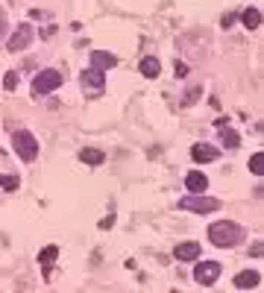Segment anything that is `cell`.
<instances>
[{"instance_id":"cell-4","label":"cell","mask_w":264,"mask_h":293,"mask_svg":"<svg viewBox=\"0 0 264 293\" xmlns=\"http://www.w3.org/2000/svg\"><path fill=\"white\" fill-rule=\"evenodd\" d=\"M59 85H62V73L47 68V70H41L36 79H33V91H36L38 97H44V94H53Z\"/></svg>"},{"instance_id":"cell-16","label":"cell","mask_w":264,"mask_h":293,"mask_svg":"<svg viewBox=\"0 0 264 293\" xmlns=\"http://www.w3.org/2000/svg\"><path fill=\"white\" fill-rule=\"evenodd\" d=\"M244 26H247V30H258V26H261V12L247 9L244 12Z\"/></svg>"},{"instance_id":"cell-24","label":"cell","mask_w":264,"mask_h":293,"mask_svg":"<svg viewBox=\"0 0 264 293\" xmlns=\"http://www.w3.org/2000/svg\"><path fill=\"white\" fill-rule=\"evenodd\" d=\"M197 97H200V91H197V88H194V91H188V94H185V103H194V100H197Z\"/></svg>"},{"instance_id":"cell-6","label":"cell","mask_w":264,"mask_h":293,"mask_svg":"<svg viewBox=\"0 0 264 293\" xmlns=\"http://www.w3.org/2000/svg\"><path fill=\"white\" fill-rule=\"evenodd\" d=\"M194 279L200 281V284H215L220 279V264L217 261H200L197 270H194Z\"/></svg>"},{"instance_id":"cell-11","label":"cell","mask_w":264,"mask_h":293,"mask_svg":"<svg viewBox=\"0 0 264 293\" xmlns=\"http://www.w3.org/2000/svg\"><path fill=\"white\" fill-rule=\"evenodd\" d=\"M261 281V276L255 273V270H244V273H238L235 276V287H241V290H250V287H255Z\"/></svg>"},{"instance_id":"cell-14","label":"cell","mask_w":264,"mask_h":293,"mask_svg":"<svg viewBox=\"0 0 264 293\" xmlns=\"http://www.w3.org/2000/svg\"><path fill=\"white\" fill-rule=\"evenodd\" d=\"M59 258V246H44L41 252H38V261H41V267H53V261Z\"/></svg>"},{"instance_id":"cell-7","label":"cell","mask_w":264,"mask_h":293,"mask_svg":"<svg viewBox=\"0 0 264 293\" xmlns=\"http://www.w3.org/2000/svg\"><path fill=\"white\" fill-rule=\"evenodd\" d=\"M33 38H36L33 26H30V23H21V26L12 33V38H9V50H12V53H18V50H27V47L33 44Z\"/></svg>"},{"instance_id":"cell-5","label":"cell","mask_w":264,"mask_h":293,"mask_svg":"<svg viewBox=\"0 0 264 293\" xmlns=\"http://www.w3.org/2000/svg\"><path fill=\"white\" fill-rule=\"evenodd\" d=\"M80 82H83V88H85V94H88V97H100V94H103V88H106V76H103V70H97V68L83 70Z\"/></svg>"},{"instance_id":"cell-15","label":"cell","mask_w":264,"mask_h":293,"mask_svg":"<svg viewBox=\"0 0 264 293\" xmlns=\"http://www.w3.org/2000/svg\"><path fill=\"white\" fill-rule=\"evenodd\" d=\"M80 158H83L85 164H91V167H97V164H103V158H106V155H103L100 150H91V147H85V150L80 152Z\"/></svg>"},{"instance_id":"cell-26","label":"cell","mask_w":264,"mask_h":293,"mask_svg":"<svg viewBox=\"0 0 264 293\" xmlns=\"http://www.w3.org/2000/svg\"><path fill=\"white\" fill-rule=\"evenodd\" d=\"M56 33V26H53V23H50V26H44V30H41V35H44V38H50V35Z\"/></svg>"},{"instance_id":"cell-10","label":"cell","mask_w":264,"mask_h":293,"mask_svg":"<svg viewBox=\"0 0 264 293\" xmlns=\"http://www.w3.org/2000/svg\"><path fill=\"white\" fill-rule=\"evenodd\" d=\"M115 65H118V59L112 56V53H106V50H94L91 53V68L106 70V68H115Z\"/></svg>"},{"instance_id":"cell-27","label":"cell","mask_w":264,"mask_h":293,"mask_svg":"<svg viewBox=\"0 0 264 293\" xmlns=\"http://www.w3.org/2000/svg\"><path fill=\"white\" fill-rule=\"evenodd\" d=\"M112 223H115V217H112V214H109V217H106V220H103V223H100V229H109V226H112Z\"/></svg>"},{"instance_id":"cell-20","label":"cell","mask_w":264,"mask_h":293,"mask_svg":"<svg viewBox=\"0 0 264 293\" xmlns=\"http://www.w3.org/2000/svg\"><path fill=\"white\" fill-rule=\"evenodd\" d=\"M235 18H238V15H235V12H226V15H223V18H220V26H223V30H229V26H232V23H235Z\"/></svg>"},{"instance_id":"cell-18","label":"cell","mask_w":264,"mask_h":293,"mask_svg":"<svg viewBox=\"0 0 264 293\" xmlns=\"http://www.w3.org/2000/svg\"><path fill=\"white\" fill-rule=\"evenodd\" d=\"M250 170H252L255 176L264 173V152H255V155L250 158Z\"/></svg>"},{"instance_id":"cell-12","label":"cell","mask_w":264,"mask_h":293,"mask_svg":"<svg viewBox=\"0 0 264 293\" xmlns=\"http://www.w3.org/2000/svg\"><path fill=\"white\" fill-rule=\"evenodd\" d=\"M185 185H188V191H191V194H203L205 188H208V179H205L203 173H197V170H194V173L185 176Z\"/></svg>"},{"instance_id":"cell-2","label":"cell","mask_w":264,"mask_h":293,"mask_svg":"<svg viewBox=\"0 0 264 293\" xmlns=\"http://www.w3.org/2000/svg\"><path fill=\"white\" fill-rule=\"evenodd\" d=\"M12 144H15V152L24 158V162H36V155H38V144L36 138L27 132V129H18L12 135Z\"/></svg>"},{"instance_id":"cell-17","label":"cell","mask_w":264,"mask_h":293,"mask_svg":"<svg viewBox=\"0 0 264 293\" xmlns=\"http://www.w3.org/2000/svg\"><path fill=\"white\" fill-rule=\"evenodd\" d=\"M223 132H220V141H223V147H229V150H235L241 144V138H238V132L235 129H226V126H220Z\"/></svg>"},{"instance_id":"cell-22","label":"cell","mask_w":264,"mask_h":293,"mask_svg":"<svg viewBox=\"0 0 264 293\" xmlns=\"http://www.w3.org/2000/svg\"><path fill=\"white\" fill-rule=\"evenodd\" d=\"M176 76H188V65L185 62H176Z\"/></svg>"},{"instance_id":"cell-3","label":"cell","mask_w":264,"mask_h":293,"mask_svg":"<svg viewBox=\"0 0 264 293\" xmlns=\"http://www.w3.org/2000/svg\"><path fill=\"white\" fill-rule=\"evenodd\" d=\"M179 208L194 211V214H212V211L220 208V202L212 197H200V194H188L185 199H179Z\"/></svg>"},{"instance_id":"cell-1","label":"cell","mask_w":264,"mask_h":293,"mask_svg":"<svg viewBox=\"0 0 264 293\" xmlns=\"http://www.w3.org/2000/svg\"><path fill=\"white\" fill-rule=\"evenodd\" d=\"M208 241L215 246H235L238 241H244V229H241L238 223H232V220H220L215 223V226H208Z\"/></svg>"},{"instance_id":"cell-23","label":"cell","mask_w":264,"mask_h":293,"mask_svg":"<svg viewBox=\"0 0 264 293\" xmlns=\"http://www.w3.org/2000/svg\"><path fill=\"white\" fill-rule=\"evenodd\" d=\"M6 26H9V21H6V15L0 12V38H3V33H6Z\"/></svg>"},{"instance_id":"cell-8","label":"cell","mask_w":264,"mask_h":293,"mask_svg":"<svg viewBox=\"0 0 264 293\" xmlns=\"http://www.w3.org/2000/svg\"><path fill=\"white\" fill-rule=\"evenodd\" d=\"M191 158L197 164H208V162H215V158H220V152H217L212 144H194V147H191Z\"/></svg>"},{"instance_id":"cell-19","label":"cell","mask_w":264,"mask_h":293,"mask_svg":"<svg viewBox=\"0 0 264 293\" xmlns=\"http://www.w3.org/2000/svg\"><path fill=\"white\" fill-rule=\"evenodd\" d=\"M18 182H21V179H18V176H12V173L0 176V188H6V191H15V188H18Z\"/></svg>"},{"instance_id":"cell-13","label":"cell","mask_w":264,"mask_h":293,"mask_svg":"<svg viewBox=\"0 0 264 293\" xmlns=\"http://www.w3.org/2000/svg\"><path fill=\"white\" fill-rule=\"evenodd\" d=\"M141 73H144L147 79H156L159 73H162V65H159V59H153V56L141 59Z\"/></svg>"},{"instance_id":"cell-9","label":"cell","mask_w":264,"mask_h":293,"mask_svg":"<svg viewBox=\"0 0 264 293\" xmlns=\"http://www.w3.org/2000/svg\"><path fill=\"white\" fill-rule=\"evenodd\" d=\"M173 255H176V261H197V258H200V244H194V241L179 244L173 249Z\"/></svg>"},{"instance_id":"cell-21","label":"cell","mask_w":264,"mask_h":293,"mask_svg":"<svg viewBox=\"0 0 264 293\" xmlns=\"http://www.w3.org/2000/svg\"><path fill=\"white\" fill-rule=\"evenodd\" d=\"M3 85H6V88H15V85H18V73H15V70H9V73L3 76Z\"/></svg>"},{"instance_id":"cell-25","label":"cell","mask_w":264,"mask_h":293,"mask_svg":"<svg viewBox=\"0 0 264 293\" xmlns=\"http://www.w3.org/2000/svg\"><path fill=\"white\" fill-rule=\"evenodd\" d=\"M250 255H252V258H258V255H261V244H252V249H250Z\"/></svg>"}]
</instances>
